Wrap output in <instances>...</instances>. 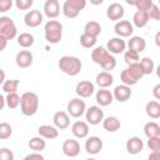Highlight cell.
I'll return each mask as SVG.
<instances>
[{
    "mask_svg": "<svg viewBox=\"0 0 160 160\" xmlns=\"http://www.w3.org/2000/svg\"><path fill=\"white\" fill-rule=\"evenodd\" d=\"M91 60L100 65L104 71L110 72L116 66V59L114 55L109 54L105 46H98L91 51Z\"/></svg>",
    "mask_w": 160,
    "mask_h": 160,
    "instance_id": "1",
    "label": "cell"
},
{
    "mask_svg": "<svg viewBox=\"0 0 160 160\" xmlns=\"http://www.w3.org/2000/svg\"><path fill=\"white\" fill-rule=\"evenodd\" d=\"M58 66L64 74H66L69 76H76L82 69V62L76 56L64 55L59 59Z\"/></svg>",
    "mask_w": 160,
    "mask_h": 160,
    "instance_id": "2",
    "label": "cell"
},
{
    "mask_svg": "<svg viewBox=\"0 0 160 160\" xmlns=\"http://www.w3.org/2000/svg\"><path fill=\"white\" fill-rule=\"evenodd\" d=\"M39 109V96L32 91H26L20 96V110L25 116H32Z\"/></svg>",
    "mask_w": 160,
    "mask_h": 160,
    "instance_id": "3",
    "label": "cell"
},
{
    "mask_svg": "<svg viewBox=\"0 0 160 160\" xmlns=\"http://www.w3.org/2000/svg\"><path fill=\"white\" fill-rule=\"evenodd\" d=\"M44 36L49 44H58L62 38V24L58 20H49L44 26Z\"/></svg>",
    "mask_w": 160,
    "mask_h": 160,
    "instance_id": "4",
    "label": "cell"
},
{
    "mask_svg": "<svg viewBox=\"0 0 160 160\" xmlns=\"http://www.w3.org/2000/svg\"><path fill=\"white\" fill-rule=\"evenodd\" d=\"M85 6H86V1L85 0H66L62 4L61 11H62L65 18L74 19L80 14L81 10H84Z\"/></svg>",
    "mask_w": 160,
    "mask_h": 160,
    "instance_id": "5",
    "label": "cell"
},
{
    "mask_svg": "<svg viewBox=\"0 0 160 160\" xmlns=\"http://www.w3.org/2000/svg\"><path fill=\"white\" fill-rule=\"evenodd\" d=\"M0 35L6 38L8 40L16 38L18 29L14 20L10 16H0Z\"/></svg>",
    "mask_w": 160,
    "mask_h": 160,
    "instance_id": "6",
    "label": "cell"
},
{
    "mask_svg": "<svg viewBox=\"0 0 160 160\" xmlns=\"http://www.w3.org/2000/svg\"><path fill=\"white\" fill-rule=\"evenodd\" d=\"M66 110H68V115H70L71 118H80L85 114L86 110L85 101L81 100L80 98H74L68 102Z\"/></svg>",
    "mask_w": 160,
    "mask_h": 160,
    "instance_id": "7",
    "label": "cell"
},
{
    "mask_svg": "<svg viewBox=\"0 0 160 160\" xmlns=\"http://www.w3.org/2000/svg\"><path fill=\"white\" fill-rule=\"evenodd\" d=\"M85 119L90 125H99L104 120V110L98 105H92L85 110Z\"/></svg>",
    "mask_w": 160,
    "mask_h": 160,
    "instance_id": "8",
    "label": "cell"
},
{
    "mask_svg": "<svg viewBox=\"0 0 160 160\" xmlns=\"http://www.w3.org/2000/svg\"><path fill=\"white\" fill-rule=\"evenodd\" d=\"M114 31L118 35V38H131L134 32V26L129 20H120L115 22Z\"/></svg>",
    "mask_w": 160,
    "mask_h": 160,
    "instance_id": "9",
    "label": "cell"
},
{
    "mask_svg": "<svg viewBox=\"0 0 160 160\" xmlns=\"http://www.w3.org/2000/svg\"><path fill=\"white\" fill-rule=\"evenodd\" d=\"M94 91H95V85L89 80H82V81L78 82L75 86V92H76L78 98H80V99L90 98L94 94Z\"/></svg>",
    "mask_w": 160,
    "mask_h": 160,
    "instance_id": "10",
    "label": "cell"
},
{
    "mask_svg": "<svg viewBox=\"0 0 160 160\" xmlns=\"http://www.w3.org/2000/svg\"><path fill=\"white\" fill-rule=\"evenodd\" d=\"M125 9L120 2H112L106 9V18L111 21H120L124 18Z\"/></svg>",
    "mask_w": 160,
    "mask_h": 160,
    "instance_id": "11",
    "label": "cell"
},
{
    "mask_svg": "<svg viewBox=\"0 0 160 160\" xmlns=\"http://www.w3.org/2000/svg\"><path fill=\"white\" fill-rule=\"evenodd\" d=\"M126 49V42L124 39L121 38H111L108 44H106V50L109 51V54L111 55H118V54H122Z\"/></svg>",
    "mask_w": 160,
    "mask_h": 160,
    "instance_id": "12",
    "label": "cell"
},
{
    "mask_svg": "<svg viewBox=\"0 0 160 160\" xmlns=\"http://www.w3.org/2000/svg\"><path fill=\"white\" fill-rule=\"evenodd\" d=\"M61 150H62V154L68 158H75L80 154V144L78 140L75 139H68L62 142V146H61Z\"/></svg>",
    "mask_w": 160,
    "mask_h": 160,
    "instance_id": "13",
    "label": "cell"
},
{
    "mask_svg": "<svg viewBox=\"0 0 160 160\" xmlns=\"http://www.w3.org/2000/svg\"><path fill=\"white\" fill-rule=\"evenodd\" d=\"M44 20V15L40 10H30L24 16V22L28 28H36L39 26Z\"/></svg>",
    "mask_w": 160,
    "mask_h": 160,
    "instance_id": "14",
    "label": "cell"
},
{
    "mask_svg": "<svg viewBox=\"0 0 160 160\" xmlns=\"http://www.w3.org/2000/svg\"><path fill=\"white\" fill-rule=\"evenodd\" d=\"M102 140L99 136H90L85 141V150L90 155H96L102 150Z\"/></svg>",
    "mask_w": 160,
    "mask_h": 160,
    "instance_id": "15",
    "label": "cell"
},
{
    "mask_svg": "<svg viewBox=\"0 0 160 160\" xmlns=\"http://www.w3.org/2000/svg\"><path fill=\"white\" fill-rule=\"evenodd\" d=\"M32 60H34V56L30 50H21L16 54V58H15L16 65L21 69H26V68L31 66Z\"/></svg>",
    "mask_w": 160,
    "mask_h": 160,
    "instance_id": "16",
    "label": "cell"
},
{
    "mask_svg": "<svg viewBox=\"0 0 160 160\" xmlns=\"http://www.w3.org/2000/svg\"><path fill=\"white\" fill-rule=\"evenodd\" d=\"M131 94H132L131 89L129 86L121 84V85L115 86V89L112 91V98H114V100H116L119 102H125L131 98Z\"/></svg>",
    "mask_w": 160,
    "mask_h": 160,
    "instance_id": "17",
    "label": "cell"
},
{
    "mask_svg": "<svg viewBox=\"0 0 160 160\" xmlns=\"http://www.w3.org/2000/svg\"><path fill=\"white\" fill-rule=\"evenodd\" d=\"M52 122L58 130H65L70 126V116L65 111H56L52 116Z\"/></svg>",
    "mask_w": 160,
    "mask_h": 160,
    "instance_id": "18",
    "label": "cell"
},
{
    "mask_svg": "<svg viewBox=\"0 0 160 160\" xmlns=\"http://www.w3.org/2000/svg\"><path fill=\"white\" fill-rule=\"evenodd\" d=\"M44 14L49 19H55L60 14V2L58 0H46L44 2Z\"/></svg>",
    "mask_w": 160,
    "mask_h": 160,
    "instance_id": "19",
    "label": "cell"
},
{
    "mask_svg": "<svg viewBox=\"0 0 160 160\" xmlns=\"http://www.w3.org/2000/svg\"><path fill=\"white\" fill-rule=\"evenodd\" d=\"M125 148L128 150L129 154L131 155H136V154H140L144 149V142L138 136H131L126 140V144H125Z\"/></svg>",
    "mask_w": 160,
    "mask_h": 160,
    "instance_id": "20",
    "label": "cell"
},
{
    "mask_svg": "<svg viewBox=\"0 0 160 160\" xmlns=\"http://www.w3.org/2000/svg\"><path fill=\"white\" fill-rule=\"evenodd\" d=\"M71 132L78 139H84L89 135V124L82 120H78L71 125Z\"/></svg>",
    "mask_w": 160,
    "mask_h": 160,
    "instance_id": "21",
    "label": "cell"
},
{
    "mask_svg": "<svg viewBox=\"0 0 160 160\" xmlns=\"http://www.w3.org/2000/svg\"><path fill=\"white\" fill-rule=\"evenodd\" d=\"M146 48V41L141 36H131L128 41V50L135 51L138 54L142 52Z\"/></svg>",
    "mask_w": 160,
    "mask_h": 160,
    "instance_id": "22",
    "label": "cell"
},
{
    "mask_svg": "<svg viewBox=\"0 0 160 160\" xmlns=\"http://www.w3.org/2000/svg\"><path fill=\"white\" fill-rule=\"evenodd\" d=\"M96 102L99 104V106H109L112 101H114V98H112V92L110 90H106V89H100L96 91Z\"/></svg>",
    "mask_w": 160,
    "mask_h": 160,
    "instance_id": "23",
    "label": "cell"
},
{
    "mask_svg": "<svg viewBox=\"0 0 160 160\" xmlns=\"http://www.w3.org/2000/svg\"><path fill=\"white\" fill-rule=\"evenodd\" d=\"M38 134L39 136H41L42 139H48V140H52L56 139L59 136V130L52 126V125H40L38 129Z\"/></svg>",
    "mask_w": 160,
    "mask_h": 160,
    "instance_id": "24",
    "label": "cell"
},
{
    "mask_svg": "<svg viewBox=\"0 0 160 160\" xmlns=\"http://www.w3.org/2000/svg\"><path fill=\"white\" fill-rule=\"evenodd\" d=\"M95 82L96 85L100 88V89H106L109 86L112 85L114 82V76L110 74V72H106V71H101L96 75L95 78Z\"/></svg>",
    "mask_w": 160,
    "mask_h": 160,
    "instance_id": "25",
    "label": "cell"
},
{
    "mask_svg": "<svg viewBox=\"0 0 160 160\" xmlns=\"http://www.w3.org/2000/svg\"><path fill=\"white\" fill-rule=\"evenodd\" d=\"M102 128L108 132H116L121 128V122L116 116H108L102 120Z\"/></svg>",
    "mask_w": 160,
    "mask_h": 160,
    "instance_id": "26",
    "label": "cell"
},
{
    "mask_svg": "<svg viewBox=\"0 0 160 160\" xmlns=\"http://www.w3.org/2000/svg\"><path fill=\"white\" fill-rule=\"evenodd\" d=\"M149 15H148V11H140V10H136L135 14L132 15V26H136L139 29L144 28L148 25L149 22Z\"/></svg>",
    "mask_w": 160,
    "mask_h": 160,
    "instance_id": "27",
    "label": "cell"
},
{
    "mask_svg": "<svg viewBox=\"0 0 160 160\" xmlns=\"http://www.w3.org/2000/svg\"><path fill=\"white\" fill-rule=\"evenodd\" d=\"M145 111L146 115L151 119H159L160 118V104L156 100H151L146 102L145 105Z\"/></svg>",
    "mask_w": 160,
    "mask_h": 160,
    "instance_id": "28",
    "label": "cell"
},
{
    "mask_svg": "<svg viewBox=\"0 0 160 160\" xmlns=\"http://www.w3.org/2000/svg\"><path fill=\"white\" fill-rule=\"evenodd\" d=\"M101 32V25L98 22V21H88L84 26V34H88L90 36H94V38H98Z\"/></svg>",
    "mask_w": 160,
    "mask_h": 160,
    "instance_id": "29",
    "label": "cell"
},
{
    "mask_svg": "<svg viewBox=\"0 0 160 160\" xmlns=\"http://www.w3.org/2000/svg\"><path fill=\"white\" fill-rule=\"evenodd\" d=\"M28 145L31 150H34V152H41L46 148V141L41 136H34L29 140Z\"/></svg>",
    "mask_w": 160,
    "mask_h": 160,
    "instance_id": "30",
    "label": "cell"
},
{
    "mask_svg": "<svg viewBox=\"0 0 160 160\" xmlns=\"http://www.w3.org/2000/svg\"><path fill=\"white\" fill-rule=\"evenodd\" d=\"M34 41H35L34 35L30 32H21L20 35H18V44L24 49L31 48L34 45Z\"/></svg>",
    "mask_w": 160,
    "mask_h": 160,
    "instance_id": "31",
    "label": "cell"
},
{
    "mask_svg": "<svg viewBox=\"0 0 160 160\" xmlns=\"http://www.w3.org/2000/svg\"><path fill=\"white\" fill-rule=\"evenodd\" d=\"M144 134L148 138L160 136V125L156 121H149L144 125Z\"/></svg>",
    "mask_w": 160,
    "mask_h": 160,
    "instance_id": "32",
    "label": "cell"
},
{
    "mask_svg": "<svg viewBox=\"0 0 160 160\" xmlns=\"http://www.w3.org/2000/svg\"><path fill=\"white\" fill-rule=\"evenodd\" d=\"M139 64L141 66V70H142L144 75H150L155 69V64H154V60L151 58H142L139 61Z\"/></svg>",
    "mask_w": 160,
    "mask_h": 160,
    "instance_id": "33",
    "label": "cell"
},
{
    "mask_svg": "<svg viewBox=\"0 0 160 160\" xmlns=\"http://www.w3.org/2000/svg\"><path fill=\"white\" fill-rule=\"evenodd\" d=\"M126 70H128V72L136 80V81H139L142 76H144V72H142V70H141V66H140V64L139 62H135V64H130V65H128V68H126Z\"/></svg>",
    "mask_w": 160,
    "mask_h": 160,
    "instance_id": "34",
    "label": "cell"
},
{
    "mask_svg": "<svg viewBox=\"0 0 160 160\" xmlns=\"http://www.w3.org/2000/svg\"><path fill=\"white\" fill-rule=\"evenodd\" d=\"M5 104L9 109H16L20 105V95L18 92H11V94H6L5 98Z\"/></svg>",
    "mask_w": 160,
    "mask_h": 160,
    "instance_id": "35",
    "label": "cell"
},
{
    "mask_svg": "<svg viewBox=\"0 0 160 160\" xmlns=\"http://www.w3.org/2000/svg\"><path fill=\"white\" fill-rule=\"evenodd\" d=\"M20 81L18 79H11V80H5L2 84V91L6 94H11V92H16L18 88H19Z\"/></svg>",
    "mask_w": 160,
    "mask_h": 160,
    "instance_id": "36",
    "label": "cell"
},
{
    "mask_svg": "<svg viewBox=\"0 0 160 160\" xmlns=\"http://www.w3.org/2000/svg\"><path fill=\"white\" fill-rule=\"evenodd\" d=\"M128 4L134 5L140 11H149L150 8L154 5L152 0H136V1H128Z\"/></svg>",
    "mask_w": 160,
    "mask_h": 160,
    "instance_id": "37",
    "label": "cell"
},
{
    "mask_svg": "<svg viewBox=\"0 0 160 160\" xmlns=\"http://www.w3.org/2000/svg\"><path fill=\"white\" fill-rule=\"evenodd\" d=\"M96 39L98 38H94V36H90L88 34H81L80 35V44L82 48H86V49H90L92 48L95 44H96Z\"/></svg>",
    "mask_w": 160,
    "mask_h": 160,
    "instance_id": "38",
    "label": "cell"
},
{
    "mask_svg": "<svg viewBox=\"0 0 160 160\" xmlns=\"http://www.w3.org/2000/svg\"><path fill=\"white\" fill-rule=\"evenodd\" d=\"M124 61H125V64H128V65L135 64V62H139V61H140V56H139V54L135 52V51L125 50V51H124Z\"/></svg>",
    "mask_w": 160,
    "mask_h": 160,
    "instance_id": "39",
    "label": "cell"
},
{
    "mask_svg": "<svg viewBox=\"0 0 160 160\" xmlns=\"http://www.w3.org/2000/svg\"><path fill=\"white\" fill-rule=\"evenodd\" d=\"M12 135V128L9 122H0V140H6Z\"/></svg>",
    "mask_w": 160,
    "mask_h": 160,
    "instance_id": "40",
    "label": "cell"
},
{
    "mask_svg": "<svg viewBox=\"0 0 160 160\" xmlns=\"http://www.w3.org/2000/svg\"><path fill=\"white\" fill-rule=\"evenodd\" d=\"M120 80H121V82H122V85H126V86H134V85H136L138 84V81L128 72V70L125 69V70H122L121 71V74H120Z\"/></svg>",
    "mask_w": 160,
    "mask_h": 160,
    "instance_id": "41",
    "label": "cell"
},
{
    "mask_svg": "<svg viewBox=\"0 0 160 160\" xmlns=\"http://www.w3.org/2000/svg\"><path fill=\"white\" fill-rule=\"evenodd\" d=\"M146 146H148L149 150H151V151H158V150H160V136L148 138Z\"/></svg>",
    "mask_w": 160,
    "mask_h": 160,
    "instance_id": "42",
    "label": "cell"
},
{
    "mask_svg": "<svg viewBox=\"0 0 160 160\" xmlns=\"http://www.w3.org/2000/svg\"><path fill=\"white\" fill-rule=\"evenodd\" d=\"M34 1L32 0H16L15 6L18 10H29L32 6Z\"/></svg>",
    "mask_w": 160,
    "mask_h": 160,
    "instance_id": "43",
    "label": "cell"
},
{
    "mask_svg": "<svg viewBox=\"0 0 160 160\" xmlns=\"http://www.w3.org/2000/svg\"><path fill=\"white\" fill-rule=\"evenodd\" d=\"M148 15H149V19H152V20H156V21L160 20V9L155 2L150 8V10L148 11Z\"/></svg>",
    "mask_w": 160,
    "mask_h": 160,
    "instance_id": "44",
    "label": "cell"
},
{
    "mask_svg": "<svg viewBox=\"0 0 160 160\" xmlns=\"http://www.w3.org/2000/svg\"><path fill=\"white\" fill-rule=\"evenodd\" d=\"M0 160H14V152L9 148L0 149Z\"/></svg>",
    "mask_w": 160,
    "mask_h": 160,
    "instance_id": "45",
    "label": "cell"
},
{
    "mask_svg": "<svg viewBox=\"0 0 160 160\" xmlns=\"http://www.w3.org/2000/svg\"><path fill=\"white\" fill-rule=\"evenodd\" d=\"M12 8L11 0H0V12H6Z\"/></svg>",
    "mask_w": 160,
    "mask_h": 160,
    "instance_id": "46",
    "label": "cell"
},
{
    "mask_svg": "<svg viewBox=\"0 0 160 160\" xmlns=\"http://www.w3.org/2000/svg\"><path fill=\"white\" fill-rule=\"evenodd\" d=\"M22 160H45V158L40 152H31V154H28Z\"/></svg>",
    "mask_w": 160,
    "mask_h": 160,
    "instance_id": "47",
    "label": "cell"
},
{
    "mask_svg": "<svg viewBox=\"0 0 160 160\" xmlns=\"http://www.w3.org/2000/svg\"><path fill=\"white\" fill-rule=\"evenodd\" d=\"M152 95H154V98L156 99V101L160 100V84H156V85L154 86V89H152Z\"/></svg>",
    "mask_w": 160,
    "mask_h": 160,
    "instance_id": "48",
    "label": "cell"
},
{
    "mask_svg": "<svg viewBox=\"0 0 160 160\" xmlns=\"http://www.w3.org/2000/svg\"><path fill=\"white\" fill-rule=\"evenodd\" d=\"M148 160H160V150L158 151H151L148 156Z\"/></svg>",
    "mask_w": 160,
    "mask_h": 160,
    "instance_id": "49",
    "label": "cell"
},
{
    "mask_svg": "<svg viewBox=\"0 0 160 160\" xmlns=\"http://www.w3.org/2000/svg\"><path fill=\"white\" fill-rule=\"evenodd\" d=\"M6 46H8V39L4 38L2 35H0V52L4 51L6 49Z\"/></svg>",
    "mask_w": 160,
    "mask_h": 160,
    "instance_id": "50",
    "label": "cell"
},
{
    "mask_svg": "<svg viewBox=\"0 0 160 160\" xmlns=\"http://www.w3.org/2000/svg\"><path fill=\"white\" fill-rule=\"evenodd\" d=\"M5 81V71L0 68V85H2Z\"/></svg>",
    "mask_w": 160,
    "mask_h": 160,
    "instance_id": "51",
    "label": "cell"
},
{
    "mask_svg": "<svg viewBox=\"0 0 160 160\" xmlns=\"http://www.w3.org/2000/svg\"><path fill=\"white\" fill-rule=\"evenodd\" d=\"M5 105H6V104H5V98L0 94V110H2V109L5 108Z\"/></svg>",
    "mask_w": 160,
    "mask_h": 160,
    "instance_id": "52",
    "label": "cell"
},
{
    "mask_svg": "<svg viewBox=\"0 0 160 160\" xmlns=\"http://www.w3.org/2000/svg\"><path fill=\"white\" fill-rule=\"evenodd\" d=\"M155 40H156V45H159V32L156 34V38H155Z\"/></svg>",
    "mask_w": 160,
    "mask_h": 160,
    "instance_id": "53",
    "label": "cell"
},
{
    "mask_svg": "<svg viewBox=\"0 0 160 160\" xmlns=\"http://www.w3.org/2000/svg\"><path fill=\"white\" fill-rule=\"evenodd\" d=\"M86 160H96V159H94V158H90V159H86Z\"/></svg>",
    "mask_w": 160,
    "mask_h": 160,
    "instance_id": "54",
    "label": "cell"
}]
</instances>
